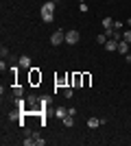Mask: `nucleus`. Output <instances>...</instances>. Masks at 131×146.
<instances>
[{"mask_svg": "<svg viewBox=\"0 0 131 146\" xmlns=\"http://www.w3.org/2000/svg\"><path fill=\"white\" fill-rule=\"evenodd\" d=\"M55 7H57V2L48 0V2H44V5H42V9H39V18H42L44 22H46V24L55 20Z\"/></svg>", "mask_w": 131, "mask_h": 146, "instance_id": "nucleus-1", "label": "nucleus"}, {"mask_svg": "<svg viewBox=\"0 0 131 146\" xmlns=\"http://www.w3.org/2000/svg\"><path fill=\"white\" fill-rule=\"evenodd\" d=\"M22 144H24V146H44L46 140H44L39 133H29L24 140H22Z\"/></svg>", "mask_w": 131, "mask_h": 146, "instance_id": "nucleus-2", "label": "nucleus"}, {"mask_svg": "<svg viewBox=\"0 0 131 146\" xmlns=\"http://www.w3.org/2000/svg\"><path fill=\"white\" fill-rule=\"evenodd\" d=\"M50 44H53V46H61V44H66V31L57 29L55 33L50 35Z\"/></svg>", "mask_w": 131, "mask_h": 146, "instance_id": "nucleus-3", "label": "nucleus"}, {"mask_svg": "<svg viewBox=\"0 0 131 146\" xmlns=\"http://www.w3.org/2000/svg\"><path fill=\"white\" fill-rule=\"evenodd\" d=\"M79 39H81V33H79V31H68V33H66V44H68V46L79 44Z\"/></svg>", "mask_w": 131, "mask_h": 146, "instance_id": "nucleus-4", "label": "nucleus"}, {"mask_svg": "<svg viewBox=\"0 0 131 146\" xmlns=\"http://www.w3.org/2000/svg\"><path fill=\"white\" fill-rule=\"evenodd\" d=\"M18 66L22 68V70H31V57H29V55L18 57Z\"/></svg>", "mask_w": 131, "mask_h": 146, "instance_id": "nucleus-5", "label": "nucleus"}, {"mask_svg": "<svg viewBox=\"0 0 131 146\" xmlns=\"http://www.w3.org/2000/svg\"><path fill=\"white\" fill-rule=\"evenodd\" d=\"M70 85H72V87H83V74L74 72V74H72V79H70Z\"/></svg>", "mask_w": 131, "mask_h": 146, "instance_id": "nucleus-6", "label": "nucleus"}, {"mask_svg": "<svg viewBox=\"0 0 131 146\" xmlns=\"http://www.w3.org/2000/svg\"><path fill=\"white\" fill-rule=\"evenodd\" d=\"M29 72H31V83H33V85L42 83V74H39V70H37V68H31Z\"/></svg>", "mask_w": 131, "mask_h": 146, "instance_id": "nucleus-7", "label": "nucleus"}, {"mask_svg": "<svg viewBox=\"0 0 131 146\" xmlns=\"http://www.w3.org/2000/svg\"><path fill=\"white\" fill-rule=\"evenodd\" d=\"M105 50L107 52H116V50H118V42H116V39H107L105 42Z\"/></svg>", "mask_w": 131, "mask_h": 146, "instance_id": "nucleus-8", "label": "nucleus"}, {"mask_svg": "<svg viewBox=\"0 0 131 146\" xmlns=\"http://www.w3.org/2000/svg\"><path fill=\"white\" fill-rule=\"evenodd\" d=\"M53 116H55V118H59V120H63V118L68 116V109H66V107H57V109L53 111Z\"/></svg>", "mask_w": 131, "mask_h": 146, "instance_id": "nucleus-9", "label": "nucleus"}, {"mask_svg": "<svg viewBox=\"0 0 131 146\" xmlns=\"http://www.w3.org/2000/svg\"><path fill=\"white\" fill-rule=\"evenodd\" d=\"M100 124H103L100 118H87V127H90V129H98Z\"/></svg>", "mask_w": 131, "mask_h": 146, "instance_id": "nucleus-10", "label": "nucleus"}, {"mask_svg": "<svg viewBox=\"0 0 131 146\" xmlns=\"http://www.w3.org/2000/svg\"><path fill=\"white\" fill-rule=\"evenodd\" d=\"M116 52H120V55H127V52H129V44H127L125 39H122V42H118V50H116Z\"/></svg>", "mask_w": 131, "mask_h": 146, "instance_id": "nucleus-11", "label": "nucleus"}, {"mask_svg": "<svg viewBox=\"0 0 131 146\" xmlns=\"http://www.w3.org/2000/svg\"><path fill=\"white\" fill-rule=\"evenodd\" d=\"M61 124H63V127H74V116H70V113H68V116H66V118H63V120H61Z\"/></svg>", "mask_w": 131, "mask_h": 146, "instance_id": "nucleus-12", "label": "nucleus"}, {"mask_svg": "<svg viewBox=\"0 0 131 146\" xmlns=\"http://www.w3.org/2000/svg\"><path fill=\"white\" fill-rule=\"evenodd\" d=\"M100 24H103V29H105V31H112V29H114V20H112V18H103V22H100Z\"/></svg>", "mask_w": 131, "mask_h": 146, "instance_id": "nucleus-13", "label": "nucleus"}, {"mask_svg": "<svg viewBox=\"0 0 131 146\" xmlns=\"http://www.w3.org/2000/svg\"><path fill=\"white\" fill-rule=\"evenodd\" d=\"M13 96H15V98H22V96H24V87H22V85H15V87H13Z\"/></svg>", "mask_w": 131, "mask_h": 146, "instance_id": "nucleus-14", "label": "nucleus"}, {"mask_svg": "<svg viewBox=\"0 0 131 146\" xmlns=\"http://www.w3.org/2000/svg\"><path fill=\"white\" fill-rule=\"evenodd\" d=\"M61 94H63V98H72V85H66L61 90Z\"/></svg>", "mask_w": 131, "mask_h": 146, "instance_id": "nucleus-15", "label": "nucleus"}, {"mask_svg": "<svg viewBox=\"0 0 131 146\" xmlns=\"http://www.w3.org/2000/svg\"><path fill=\"white\" fill-rule=\"evenodd\" d=\"M105 42H107V33H100V35H96V44L105 46Z\"/></svg>", "mask_w": 131, "mask_h": 146, "instance_id": "nucleus-16", "label": "nucleus"}, {"mask_svg": "<svg viewBox=\"0 0 131 146\" xmlns=\"http://www.w3.org/2000/svg\"><path fill=\"white\" fill-rule=\"evenodd\" d=\"M122 39H125L127 44H131V29L129 31H122Z\"/></svg>", "mask_w": 131, "mask_h": 146, "instance_id": "nucleus-17", "label": "nucleus"}, {"mask_svg": "<svg viewBox=\"0 0 131 146\" xmlns=\"http://www.w3.org/2000/svg\"><path fill=\"white\" fill-rule=\"evenodd\" d=\"M37 100H39L37 96H29V98H26V103H29V107H33V105L37 103Z\"/></svg>", "mask_w": 131, "mask_h": 146, "instance_id": "nucleus-18", "label": "nucleus"}, {"mask_svg": "<svg viewBox=\"0 0 131 146\" xmlns=\"http://www.w3.org/2000/svg\"><path fill=\"white\" fill-rule=\"evenodd\" d=\"M90 81H92V76H90V74H83V87L90 85Z\"/></svg>", "mask_w": 131, "mask_h": 146, "instance_id": "nucleus-19", "label": "nucleus"}, {"mask_svg": "<svg viewBox=\"0 0 131 146\" xmlns=\"http://www.w3.org/2000/svg\"><path fill=\"white\" fill-rule=\"evenodd\" d=\"M114 31H122V22H118V20H114Z\"/></svg>", "mask_w": 131, "mask_h": 146, "instance_id": "nucleus-20", "label": "nucleus"}, {"mask_svg": "<svg viewBox=\"0 0 131 146\" xmlns=\"http://www.w3.org/2000/svg\"><path fill=\"white\" fill-rule=\"evenodd\" d=\"M0 55H2V59H5V57H9V48H7V46H2V48H0Z\"/></svg>", "mask_w": 131, "mask_h": 146, "instance_id": "nucleus-21", "label": "nucleus"}, {"mask_svg": "<svg viewBox=\"0 0 131 146\" xmlns=\"http://www.w3.org/2000/svg\"><path fill=\"white\" fill-rule=\"evenodd\" d=\"M79 9H81V13H87V5H85V2H81V5H79Z\"/></svg>", "mask_w": 131, "mask_h": 146, "instance_id": "nucleus-22", "label": "nucleus"}, {"mask_svg": "<svg viewBox=\"0 0 131 146\" xmlns=\"http://www.w3.org/2000/svg\"><path fill=\"white\" fill-rule=\"evenodd\" d=\"M127 63H131V50L127 52Z\"/></svg>", "mask_w": 131, "mask_h": 146, "instance_id": "nucleus-23", "label": "nucleus"}, {"mask_svg": "<svg viewBox=\"0 0 131 146\" xmlns=\"http://www.w3.org/2000/svg\"><path fill=\"white\" fill-rule=\"evenodd\" d=\"M127 26H129V29H131V18H127Z\"/></svg>", "mask_w": 131, "mask_h": 146, "instance_id": "nucleus-24", "label": "nucleus"}, {"mask_svg": "<svg viewBox=\"0 0 131 146\" xmlns=\"http://www.w3.org/2000/svg\"><path fill=\"white\" fill-rule=\"evenodd\" d=\"M53 2H59V0H53Z\"/></svg>", "mask_w": 131, "mask_h": 146, "instance_id": "nucleus-25", "label": "nucleus"}]
</instances>
